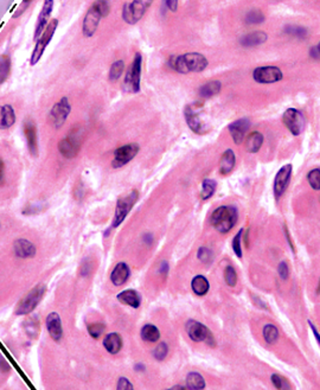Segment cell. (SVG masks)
I'll list each match as a JSON object with an SVG mask.
<instances>
[{"label": "cell", "mask_w": 320, "mask_h": 390, "mask_svg": "<svg viewBox=\"0 0 320 390\" xmlns=\"http://www.w3.org/2000/svg\"><path fill=\"white\" fill-rule=\"evenodd\" d=\"M4 173H5V164H4V160L0 158V183L4 179Z\"/></svg>", "instance_id": "cell-54"}, {"label": "cell", "mask_w": 320, "mask_h": 390, "mask_svg": "<svg viewBox=\"0 0 320 390\" xmlns=\"http://www.w3.org/2000/svg\"><path fill=\"white\" fill-rule=\"evenodd\" d=\"M198 259H199L203 263H205V265H208V263H211L212 260H213L212 251L207 247H202L201 249L198 250Z\"/></svg>", "instance_id": "cell-42"}, {"label": "cell", "mask_w": 320, "mask_h": 390, "mask_svg": "<svg viewBox=\"0 0 320 390\" xmlns=\"http://www.w3.org/2000/svg\"><path fill=\"white\" fill-rule=\"evenodd\" d=\"M184 115H185V120L186 124H188L189 128L197 134H203V124H202V120L198 113L193 109L192 106H186L184 109Z\"/></svg>", "instance_id": "cell-22"}, {"label": "cell", "mask_w": 320, "mask_h": 390, "mask_svg": "<svg viewBox=\"0 0 320 390\" xmlns=\"http://www.w3.org/2000/svg\"><path fill=\"white\" fill-rule=\"evenodd\" d=\"M11 57L7 55H0V85L9 79L11 74Z\"/></svg>", "instance_id": "cell-32"}, {"label": "cell", "mask_w": 320, "mask_h": 390, "mask_svg": "<svg viewBox=\"0 0 320 390\" xmlns=\"http://www.w3.org/2000/svg\"><path fill=\"white\" fill-rule=\"evenodd\" d=\"M224 279H226V282L229 286H235L236 282H237V274H236V270L234 269V267L228 266L226 270H224Z\"/></svg>", "instance_id": "cell-41"}, {"label": "cell", "mask_w": 320, "mask_h": 390, "mask_svg": "<svg viewBox=\"0 0 320 390\" xmlns=\"http://www.w3.org/2000/svg\"><path fill=\"white\" fill-rule=\"evenodd\" d=\"M320 49H319V45H315V47H312L311 50H310V56L312 57V59L314 60H319L320 57Z\"/></svg>", "instance_id": "cell-53"}, {"label": "cell", "mask_w": 320, "mask_h": 390, "mask_svg": "<svg viewBox=\"0 0 320 390\" xmlns=\"http://www.w3.org/2000/svg\"><path fill=\"white\" fill-rule=\"evenodd\" d=\"M242 234H243V229H241V230L238 231V234H236L234 241H232V249H234L235 254L237 255L238 258H242V249H241Z\"/></svg>", "instance_id": "cell-44"}, {"label": "cell", "mask_w": 320, "mask_h": 390, "mask_svg": "<svg viewBox=\"0 0 320 390\" xmlns=\"http://www.w3.org/2000/svg\"><path fill=\"white\" fill-rule=\"evenodd\" d=\"M47 292V286L44 284H39L33 287L30 292L26 293V296L19 301L14 315L16 316H26L35 311L36 307L43 299L44 294Z\"/></svg>", "instance_id": "cell-4"}, {"label": "cell", "mask_w": 320, "mask_h": 390, "mask_svg": "<svg viewBox=\"0 0 320 390\" xmlns=\"http://www.w3.org/2000/svg\"><path fill=\"white\" fill-rule=\"evenodd\" d=\"M57 28H58V19H52L51 22L48 23L47 28L44 29V31L42 32L41 36L38 37V40L36 41V47L33 49L31 57H30V66L33 67L39 62L45 49H47L49 43L51 42Z\"/></svg>", "instance_id": "cell-6"}, {"label": "cell", "mask_w": 320, "mask_h": 390, "mask_svg": "<svg viewBox=\"0 0 320 390\" xmlns=\"http://www.w3.org/2000/svg\"><path fill=\"white\" fill-rule=\"evenodd\" d=\"M153 0H133L132 3H126L123 9V19L129 25H134L140 22L150 9Z\"/></svg>", "instance_id": "cell-7"}, {"label": "cell", "mask_w": 320, "mask_h": 390, "mask_svg": "<svg viewBox=\"0 0 320 390\" xmlns=\"http://www.w3.org/2000/svg\"><path fill=\"white\" fill-rule=\"evenodd\" d=\"M105 325L101 324V323H95V324H91L88 326V331H89V335L91 336L93 338H98L100 336L104 334L105 331Z\"/></svg>", "instance_id": "cell-43"}, {"label": "cell", "mask_w": 320, "mask_h": 390, "mask_svg": "<svg viewBox=\"0 0 320 390\" xmlns=\"http://www.w3.org/2000/svg\"><path fill=\"white\" fill-rule=\"evenodd\" d=\"M236 164V157L235 153L232 150H227L223 153L222 158L219 162V172L222 174H229L230 172L234 170Z\"/></svg>", "instance_id": "cell-26"}, {"label": "cell", "mask_w": 320, "mask_h": 390, "mask_svg": "<svg viewBox=\"0 0 320 390\" xmlns=\"http://www.w3.org/2000/svg\"><path fill=\"white\" fill-rule=\"evenodd\" d=\"M249 127H250V121L248 119H239V120L231 122L228 129H229V133L231 134V138L235 144L239 145L243 143V140H245Z\"/></svg>", "instance_id": "cell-16"}, {"label": "cell", "mask_w": 320, "mask_h": 390, "mask_svg": "<svg viewBox=\"0 0 320 390\" xmlns=\"http://www.w3.org/2000/svg\"><path fill=\"white\" fill-rule=\"evenodd\" d=\"M117 389L119 390H123V389L131 390V389H133V384L127 380V378L123 377L119 380V383H117Z\"/></svg>", "instance_id": "cell-51"}, {"label": "cell", "mask_w": 320, "mask_h": 390, "mask_svg": "<svg viewBox=\"0 0 320 390\" xmlns=\"http://www.w3.org/2000/svg\"><path fill=\"white\" fill-rule=\"evenodd\" d=\"M307 181L310 183L312 189L315 191L320 190V170L314 169L310 171V173L307 174Z\"/></svg>", "instance_id": "cell-40"}, {"label": "cell", "mask_w": 320, "mask_h": 390, "mask_svg": "<svg viewBox=\"0 0 320 390\" xmlns=\"http://www.w3.org/2000/svg\"><path fill=\"white\" fill-rule=\"evenodd\" d=\"M186 332H188L189 337L191 338L193 342H205L208 345L215 346V338L211 334V331L205 326V325L201 324L196 320H189L186 323Z\"/></svg>", "instance_id": "cell-9"}, {"label": "cell", "mask_w": 320, "mask_h": 390, "mask_svg": "<svg viewBox=\"0 0 320 390\" xmlns=\"http://www.w3.org/2000/svg\"><path fill=\"white\" fill-rule=\"evenodd\" d=\"M264 144V135L260 132L250 133L246 140V148L250 153H256Z\"/></svg>", "instance_id": "cell-30"}, {"label": "cell", "mask_w": 320, "mask_h": 390, "mask_svg": "<svg viewBox=\"0 0 320 390\" xmlns=\"http://www.w3.org/2000/svg\"><path fill=\"white\" fill-rule=\"evenodd\" d=\"M16 112L12 105L10 103H4L0 105V131L9 129L16 124Z\"/></svg>", "instance_id": "cell-21"}, {"label": "cell", "mask_w": 320, "mask_h": 390, "mask_svg": "<svg viewBox=\"0 0 320 390\" xmlns=\"http://www.w3.org/2000/svg\"><path fill=\"white\" fill-rule=\"evenodd\" d=\"M246 22L248 24H261V23L265 22V16L260 10L253 9L247 12Z\"/></svg>", "instance_id": "cell-38"}, {"label": "cell", "mask_w": 320, "mask_h": 390, "mask_svg": "<svg viewBox=\"0 0 320 390\" xmlns=\"http://www.w3.org/2000/svg\"><path fill=\"white\" fill-rule=\"evenodd\" d=\"M283 121L293 135H300L306 126L304 114L295 108H288L284 113Z\"/></svg>", "instance_id": "cell-12"}, {"label": "cell", "mask_w": 320, "mask_h": 390, "mask_svg": "<svg viewBox=\"0 0 320 390\" xmlns=\"http://www.w3.org/2000/svg\"><path fill=\"white\" fill-rule=\"evenodd\" d=\"M167 351H169V349H167L166 344L165 343H160L159 345L157 347H155L153 355H154V357L158 359V361H163V359L166 357Z\"/></svg>", "instance_id": "cell-47"}, {"label": "cell", "mask_w": 320, "mask_h": 390, "mask_svg": "<svg viewBox=\"0 0 320 390\" xmlns=\"http://www.w3.org/2000/svg\"><path fill=\"white\" fill-rule=\"evenodd\" d=\"M264 337L268 344H274L279 338V330L274 325H267L264 328Z\"/></svg>", "instance_id": "cell-39"}, {"label": "cell", "mask_w": 320, "mask_h": 390, "mask_svg": "<svg viewBox=\"0 0 320 390\" xmlns=\"http://www.w3.org/2000/svg\"><path fill=\"white\" fill-rule=\"evenodd\" d=\"M109 10V0H96V2L93 3V5L87 11L82 23V32L85 34V37L90 38L94 36L98 25H100L101 19L108 16Z\"/></svg>", "instance_id": "cell-2"}, {"label": "cell", "mask_w": 320, "mask_h": 390, "mask_svg": "<svg viewBox=\"0 0 320 390\" xmlns=\"http://www.w3.org/2000/svg\"><path fill=\"white\" fill-rule=\"evenodd\" d=\"M81 134L77 132H71L69 135L59 141L58 151L64 158L72 159L78 154L79 148H81Z\"/></svg>", "instance_id": "cell-13"}, {"label": "cell", "mask_w": 320, "mask_h": 390, "mask_svg": "<svg viewBox=\"0 0 320 390\" xmlns=\"http://www.w3.org/2000/svg\"><path fill=\"white\" fill-rule=\"evenodd\" d=\"M32 2H33V0H22V3L19 4V5L17 6V10L14 11V13L12 14V18L16 19L18 17H21L22 14L24 13L26 10L29 9L30 5H31V4H32Z\"/></svg>", "instance_id": "cell-45"}, {"label": "cell", "mask_w": 320, "mask_h": 390, "mask_svg": "<svg viewBox=\"0 0 320 390\" xmlns=\"http://www.w3.org/2000/svg\"><path fill=\"white\" fill-rule=\"evenodd\" d=\"M117 300H119L120 303L128 305L134 308H138L140 304H142V298H140L139 293L134 289H127L121 292L119 296H117Z\"/></svg>", "instance_id": "cell-25"}, {"label": "cell", "mask_w": 320, "mask_h": 390, "mask_svg": "<svg viewBox=\"0 0 320 390\" xmlns=\"http://www.w3.org/2000/svg\"><path fill=\"white\" fill-rule=\"evenodd\" d=\"M277 271H279L281 279H284V280H286V279L288 278V266H287V263L281 262L280 265H279V268H277Z\"/></svg>", "instance_id": "cell-50"}, {"label": "cell", "mask_w": 320, "mask_h": 390, "mask_svg": "<svg viewBox=\"0 0 320 390\" xmlns=\"http://www.w3.org/2000/svg\"><path fill=\"white\" fill-rule=\"evenodd\" d=\"M216 182L213 179H204L203 184H202L201 190V198L203 201H207L210 198L216 191Z\"/></svg>", "instance_id": "cell-34"}, {"label": "cell", "mask_w": 320, "mask_h": 390, "mask_svg": "<svg viewBox=\"0 0 320 390\" xmlns=\"http://www.w3.org/2000/svg\"><path fill=\"white\" fill-rule=\"evenodd\" d=\"M285 32L288 33L289 36H292V37L300 38V40H304V38H306L308 36L307 29L304 28V26H298V25L286 26Z\"/></svg>", "instance_id": "cell-37"}, {"label": "cell", "mask_w": 320, "mask_h": 390, "mask_svg": "<svg viewBox=\"0 0 320 390\" xmlns=\"http://www.w3.org/2000/svg\"><path fill=\"white\" fill-rule=\"evenodd\" d=\"M221 89H222V83L219 81H210L199 88V94L202 98L209 99L218 95L221 93Z\"/></svg>", "instance_id": "cell-29"}, {"label": "cell", "mask_w": 320, "mask_h": 390, "mask_svg": "<svg viewBox=\"0 0 320 390\" xmlns=\"http://www.w3.org/2000/svg\"><path fill=\"white\" fill-rule=\"evenodd\" d=\"M272 382H273L274 387H275L276 389L289 388V385L287 384V382H286L285 378H283V377L279 376V375H276V374L272 375Z\"/></svg>", "instance_id": "cell-48"}, {"label": "cell", "mask_w": 320, "mask_h": 390, "mask_svg": "<svg viewBox=\"0 0 320 390\" xmlns=\"http://www.w3.org/2000/svg\"><path fill=\"white\" fill-rule=\"evenodd\" d=\"M129 278V268L128 266L124 262L117 263L115 268L113 269L112 275H110V280L115 286L124 285Z\"/></svg>", "instance_id": "cell-24"}, {"label": "cell", "mask_w": 320, "mask_h": 390, "mask_svg": "<svg viewBox=\"0 0 320 390\" xmlns=\"http://www.w3.org/2000/svg\"><path fill=\"white\" fill-rule=\"evenodd\" d=\"M23 328H24L25 334L28 335V337L35 339L38 337L41 331V323L37 316H31L28 319H25L23 322Z\"/></svg>", "instance_id": "cell-27"}, {"label": "cell", "mask_w": 320, "mask_h": 390, "mask_svg": "<svg viewBox=\"0 0 320 390\" xmlns=\"http://www.w3.org/2000/svg\"><path fill=\"white\" fill-rule=\"evenodd\" d=\"M138 152H139V145L134 143L119 147L115 151V153H114V160L112 163V166L115 167V169L121 166H125L126 164H128L136 154H138Z\"/></svg>", "instance_id": "cell-14"}, {"label": "cell", "mask_w": 320, "mask_h": 390, "mask_svg": "<svg viewBox=\"0 0 320 390\" xmlns=\"http://www.w3.org/2000/svg\"><path fill=\"white\" fill-rule=\"evenodd\" d=\"M253 79L255 82L262 85H270L276 83L284 79L281 69L276 66H265L258 67L253 71Z\"/></svg>", "instance_id": "cell-10"}, {"label": "cell", "mask_w": 320, "mask_h": 390, "mask_svg": "<svg viewBox=\"0 0 320 390\" xmlns=\"http://www.w3.org/2000/svg\"><path fill=\"white\" fill-rule=\"evenodd\" d=\"M267 40H268V34L266 32L254 31L242 36L241 40H239V44H241L243 48H254L257 47V45L264 44L265 42H267Z\"/></svg>", "instance_id": "cell-23"}, {"label": "cell", "mask_w": 320, "mask_h": 390, "mask_svg": "<svg viewBox=\"0 0 320 390\" xmlns=\"http://www.w3.org/2000/svg\"><path fill=\"white\" fill-rule=\"evenodd\" d=\"M308 323H310V326L312 327V330H313L314 335H315V337H317V340H318V342H319V336H318V332H317V330H315V327L313 326V324H312L311 322H308Z\"/></svg>", "instance_id": "cell-55"}, {"label": "cell", "mask_w": 320, "mask_h": 390, "mask_svg": "<svg viewBox=\"0 0 320 390\" xmlns=\"http://www.w3.org/2000/svg\"><path fill=\"white\" fill-rule=\"evenodd\" d=\"M71 112V105L68 98H62L58 102L52 106L49 113V121L55 128H61L66 124V121Z\"/></svg>", "instance_id": "cell-8"}, {"label": "cell", "mask_w": 320, "mask_h": 390, "mask_svg": "<svg viewBox=\"0 0 320 390\" xmlns=\"http://www.w3.org/2000/svg\"><path fill=\"white\" fill-rule=\"evenodd\" d=\"M24 134L28 144V148L30 154L32 157H37L38 154V136L36 125L32 120H26L24 122Z\"/></svg>", "instance_id": "cell-18"}, {"label": "cell", "mask_w": 320, "mask_h": 390, "mask_svg": "<svg viewBox=\"0 0 320 390\" xmlns=\"http://www.w3.org/2000/svg\"><path fill=\"white\" fill-rule=\"evenodd\" d=\"M192 289L197 296H205L209 290V281L203 275H197L192 280Z\"/></svg>", "instance_id": "cell-31"}, {"label": "cell", "mask_w": 320, "mask_h": 390, "mask_svg": "<svg viewBox=\"0 0 320 390\" xmlns=\"http://www.w3.org/2000/svg\"><path fill=\"white\" fill-rule=\"evenodd\" d=\"M167 66L179 74L201 72L207 69L209 62L207 57L198 52H189L181 56H171Z\"/></svg>", "instance_id": "cell-1"}, {"label": "cell", "mask_w": 320, "mask_h": 390, "mask_svg": "<svg viewBox=\"0 0 320 390\" xmlns=\"http://www.w3.org/2000/svg\"><path fill=\"white\" fill-rule=\"evenodd\" d=\"M136 200H138V192L135 190H133L131 193H128L126 197L120 198L117 201L116 210H115V216H114V222L112 224V228H116L123 223L124 220L127 217V215L131 211L133 205L135 204Z\"/></svg>", "instance_id": "cell-11"}, {"label": "cell", "mask_w": 320, "mask_h": 390, "mask_svg": "<svg viewBox=\"0 0 320 390\" xmlns=\"http://www.w3.org/2000/svg\"><path fill=\"white\" fill-rule=\"evenodd\" d=\"M47 328L50 337L55 340V342H59L63 337V327H62V320L58 313L51 312L50 315L47 317Z\"/></svg>", "instance_id": "cell-20"}, {"label": "cell", "mask_w": 320, "mask_h": 390, "mask_svg": "<svg viewBox=\"0 0 320 390\" xmlns=\"http://www.w3.org/2000/svg\"><path fill=\"white\" fill-rule=\"evenodd\" d=\"M45 209V205H42V204H32L30 206H26V208L23 209V213L24 215H36V213H39L43 211V210Z\"/></svg>", "instance_id": "cell-46"}, {"label": "cell", "mask_w": 320, "mask_h": 390, "mask_svg": "<svg viewBox=\"0 0 320 390\" xmlns=\"http://www.w3.org/2000/svg\"><path fill=\"white\" fill-rule=\"evenodd\" d=\"M104 345L109 354L115 355L123 347V340H121V337L117 334H110L106 337Z\"/></svg>", "instance_id": "cell-28"}, {"label": "cell", "mask_w": 320, "mask_h": 390, "mask_svg": "<svg viewBox=\"0 0 320 390\" xmlns=\"http://www.w3.org/2000/svg\"><path fill=\"white\" fill-rule=\"evenodd\" d=\"M13 251L17 258L30 259L35 258L37 253L36 246L26 239H18L13 243Z\"/></svg>", "instance_id": "cell-19"}, {"label": "cell", "mask_w": 320, "mask_h": 390, "mask_svg": "<svg viewBox=\"0 0 320 390\" xmlns=\"http://www.w3.org/2000/svg\"><path fill=\"white\" fill-rule=\"evenodd\" d=\"M292 169L293 167L291 164H287V165L281 167L276 173L275 181H274V194H275L276 200H279L287 189L289 179H291L292 176Z\"/></svg>", "instance_id": "cell-15"}, {"label": "cell", "mask_w": 320, "mask_h": 390, "mask_svg": "<svg viewBox=\"0 0 320 390\" xmlns=\"http://www.w3.org/2000/svg\"><path fill=\"white\" fill-rule=\"evenodd\" d=\"M186 387H188L189 389H193V390L204 389L205 388L204 378L197 373L189 374L188 377H186Z\"/></svg>", "instance_id": "cell-33"}, {"label": "cell", "mask_w": 320, "mask_h": 390, "mask_svg": "<svg viewBox=\"0 0 320 390\" xmlns=\"http://www.w3.org/2000/svg\"><path fill=\"white\" fill-rule=\"evenodd\" d=\"M142 71H143V56L140 52H136L134 59L132 61L131 67L128 68L125 75L124 90L127 93H139L140 82H142Z\"/></svg>", "instance_id": "cell-5"}, {"label": "cell", "mask_w": 320, "mask_h": 390, "mask_svg": "<svg viewBox=\"0 0 320 390\" xmlns=\"http://www.w3.org/2000/svg\"><path fill=\"white\" fill-rule=\"evenodd\" d=\"M52 9H53V0H44L43 7H42V11H41L39 16H38V21L36 24L35 41L38 40V37L41 36L42 32L44 31V29L47 28L49 19H50L51 17Z\"/></svg>", "instance_id": "cell-17"}, {"label": "cell", "mask_w": 320, "mask_h": 390, "mask_svg": "<svg viewBox=\"0 0 320 390\" xmlns=\"http://www.w3.org/2000/svg\"><path fill=\"white\" fill-rule=\"evenodd\" d=\"M125 71V62L124 61H115L112 64V67H110L109 69V80L112 82L114 81H117L121 77V75L124 74Z\"/></svg>", "instance_id": "cell-36"}, {"label": "cell", "mask_w": 320, "mask_h": 390, "mask_svg": "<svg viewBox=\"0 0 320 390\" xmlns=\"http://www.w3.org/2000/svg\"><path fill=\"white\" fill-rule=\"evenodd\" d=\"M165 6L172 12H177L178 10V0H164Z\"/></svg>", "instance_id": "cell-52"}, {"label": "cell", "mask_w": 320, "mask_h": 390, "mask_svg": "<svg viewBox=\"0 0 320 390\" xmlns=\"http://www.w3.org/2000/svg\"><path fill=\"white\" fill-rule=\"evenodd\" d=\"M238 219L237 210L234 206H228L223 205L217 208L211 215V224L212 227L216 229L217 231L222 232V234H227L229 232L234 225L236 224Z\"/></svg>", "instance_id": "cell-3"}, {"label": "cell", "mask_w": 320, "mask_h": 390, "mask_svg": "<svg viewBox=\"0 0 320 390\" xmlns=\"http://www.w3.org/2000/svg\"><path fill=\"white\" fill-rule=\"evenodd\" d=\"M142 338L146 342H157L160 338V332L153 325H146L142 330Z\"/></svg>", "instance_id": "cell-35"}, {"label": "cell", "mask_w": 320, "mask_h": 390, "mask_svg": "<svg viewBox=\"0 0 320 390\" xmlns=\"http://www.w3.org/2000/svg\"><path fill=\"white\" fill-rule=\"evenodd\" d=\"M0 372L2 373H10L11 372L10 363L6 361V358L4 357V355L2 353H0Z\"/></svg>", "instance_id": "cell-49"}]
</instances>
